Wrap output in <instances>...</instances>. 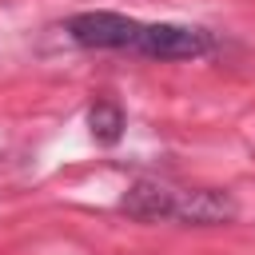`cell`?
I'll return each mask as SVG.
<instances>
[{
	"label": "cell",
	"mask_w": 255,
	"mask_h": 255,
	"mask_svg": "<svg viewBox=\"0 0 255 255\" xmlns=\"http://www.w3.org/2000/svg\"><path fill=\"white\" fill-rule=\"evenodd\" d=\"M239 215V203L227 191L215 187H199V191H183L175 195V219L191 223V227H211V223H231Z\"/></svg>",
	"instance_id": "obj_3"
},
{
	"label": "cell",
	"mask_w": 255,
	"mask_h": 255,
	"mask_svg": "<svg viewBox=\"0 0 255 255\" xmlns=\"http://www.w3.org/2000/svg\"><path fill=\"white\" fill-rule=\"evenodd\" d=\"M88 128H92L96 143H104V147L120 143V135H124V108L112 104V100L92 104V112H88Z\"/></svg>",
	"instance_id": "obj_5"
},
{
	"label": "cell",
	"mask_w": 255,
	"mask_h": 255,
	"mask_svg": "<svg viewBox=\"0 0 255 255\" xmlns=\"http://www.w3.org/2000/svg\"><path fill=\"white\" fill-rule=\"evenodd\" d=\"M175 195L167 183H155V179H135L124 199H120V211H128L131 219L139 223H155V219H175Z\"/></svg>",
	"instance_id": "obj_4"
},
{
	"label": "cell",
	"mask_w": 255,
	"mask_h": 255,
	"mask_svg": "<svg viewBox=\"0 0 255 255\" xmlns=\"http://www.w3.org/2000/svg\"><path fill=\"white\" fill-rule=\"evenodd\" d=\"M143 24L120 16V12H80L68 20V36L80 48H135Z\"/></svg>",
	"instance_id": "obj_2"
},
{
	"label": "cell",
	"mask_w": 255,
	"mask_h": 255,
	"mask_svg": "<svg viewBox=\"0 0 255 255\" xmlns=\"http://www.w3.org/2000/svg\"><path fill=\"white\" fill-rule=\"evenodd\" d=\"M211 48V36L203 28H187V24H143L139 40L131 52L151 56V60H195Z\"/></svg>",
	"instance_id": "obj_1"
}]
</instances>
